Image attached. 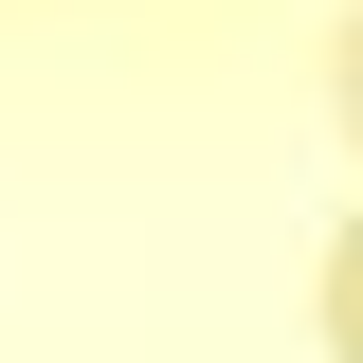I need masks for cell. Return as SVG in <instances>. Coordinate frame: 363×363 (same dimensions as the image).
I'll use <instances>...</instances> for the list:
<instances>
[{
    "mask_svg": "<svg viewBox=\"0 0 363 363\" xmlns=\"http://www.w3.org/2000/svg\"><path fill=\"white\" fill-rule=\"evenodd\" d=\"M327 363H363V218L327 236Z\"/></svg>",
    "mask_w": 363,
    "mask_h": 363,
    "instance_id": "cell-1",
    "label": "cell"
},
{
    "mask_svg": "<svg viewBox=\"0 0 363 363\" xmlns=\"http://www.w3.org/2000/svg\"><path fill=\"white\" fill-rule=\"evenodd\" d=\"M345 128H363V18H345Z\"/></svg>",
    "mask_w": 363,
    "mask_h": 363,
    "instance_id": "cell-2",
    "label": "cell"
}]
</instances>
